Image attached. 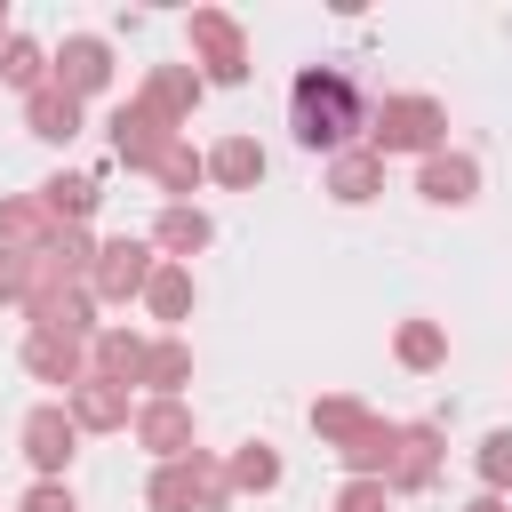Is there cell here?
<instances>
[{"label": "cell", "mask_w": 512, "mask_h": 512, "mask_svg": "<svg viewBox=\"0 0 512 512\" xmlns=\"http://www.w3.org/2000/svg\"><path fill=\"white\" fill-rule=\"evenodd\" d=\"M96 200H104V192H96V176H48V184H40V208H48L56 224H88V216H96Z\"/></svg>", "instance_id": "cell-26"}, {"label": "cell", "mask_w": 512, "mask_h": 512, "mask_svg": "<svg viewBox=\"0 0 512 512\" xmlns=\"http://www.w3.org/2000/svg\"><path fill=\"white\" fill-rule=\"evenodd\" d=\"M144 504H152V512H224V504H232V480H224V464H216L208 448H192L184 464H160V472H152Z\"/></svg>", "instance_id": "cell-3"}, {"label": "cell", "mask_w": 512, "mask_h": 512, "mask_svg": "<svg viewBox=\"0 0 512 512\" xmlns=\"http://www.w3.org/2000/svg\"><path fill=\"white\" fill-rule=\"evenodd\" d=\"M392 352H400V368H440L448 360V328L440 320H400V336H392Z\"/></svg>", "instance_id": "cell-28"}, {"label": "cell", "mask_w": 512, "mask_h": 512, "mask_svg": "<svg viewBox=\"0 0 512 512\" xmlns=\"http://www.w3.org/2000/svg\"><path fill=\"white\" fill-rule=\"evenodd\" d=\"M152 176H160V192H168V200H192V184H208V152H192V144L176 136V144H168V160H160Z\"/></svg>", "instance_id": "cell-29"}, {"label": "cell", "mask_w": 512, "mask_h": 512, "mask_svg": "<svg viewBox=\"0 0 512 512\" xmlns=\"http://www.w3.org/2000/svg\"><path fill=\"white\" fill-rule=\"evenodd\" d=\"M144 384H152V400H184V384H192V344H184V336H160L152 360H144Z\"/></svg>", "instance_id": "cell-25"}, {"label": "cell", "mask_w": 512, "mask_h": 512, "mask_svg": "<svg viewBox=\"0 0 512 512\" xmlns=\"http://www.w3.org/2000/svg\"><path fill=\"white\" fill-rule=\"evenodd\" d=\"M168 144H176V128H168L152 104H136V96H128V104L112 112V160H128V168H160V160H168Z\"/></svg>", "instance_id": "cell-7"}, {"label": "cell", "mask_w": 512, "mask_h": 512, "mask_svg": "<svg viewBox=\"0 0 512 512\" xmlns=\"http://www.w3.org/2000/svg\"><path fill=\"white\" fill-rule=\"evenodd\" d=\"M24 128H32L40 144H72V136H80V96H64L56 80L32 88V96H24Z\"/></svg>", "instance_id": "cell-18"}, {"label": "cell", "mask_w": 512, "mask_h": 512, "mask_svg": "<svg viewBox=\"0 0 512 512\" xmlns=\"http://www.w3.org/2000/svg\"><path fill=\"white\" fill-rule=\"evenodd\" d=\"M128 432H136V448H152L160 464H184V456H192V408H184V400H144Z\"/></svg>", "instance_id": "cell-11"}, {"label": "cell", "mask_w": 512, "mask_h": 512, "mask_svg": "<svg viewBox=\"0 0 512 512\" xmlns=\"http://www.w3.org/2000/svg\"><path fill=\"white\" fill-rule=\"evenodd\" d=\"M200 88H208V80H200L192 64H160V72L136 88V104H152L168 128H184V120H192V104H200Z\"/></svg>", "instance_id": "cell-16"}, {"label": "cell", "mask_w": 512, "mask_h": 512, "mask_svg": "<svg viewBox=\"0 0 512 512\" xmlns=\"http://www.w3.org/2000/svg\"><path fill=\"white\" fill-rule=\"evenodd\" d=\"M144 312H152L160 328H176V320L192 312V264H168V256H160V272H152V288H144Z\"/></svg>", "instance_id": "cell-24"}, {"label": "cell", "mask_w": 512, "mask_h": 512, "mask_svg": "<svg viewBox=\"0 0 512 512\" xmlns=\"http://www.w3.org/2000/svg\"><path fill=\"white\" fill-rule=\"evenodd\" d=\"M72 456H80V424H72V408H64V400H40V408L24 416V464H32L40 480H64Z\"/></svg>", "instance_id": "cell-6"}, {"label": "cell", "mask_w": 512, "mask_h": 512, "mask_svg": "<svg viewBox=\"0 0 512 512\" xmlns=\"http://www.w3.org/2000/svg\"><path fill=\"white\" fill-rule=\"evenodd\" d=\"M144 360H152V344L136 328H96L88 336V368L112 376V384H144Z\"/></svg>", "instance_id": "cell-17"}, {"label": "cell", "mask_w": 512, "mask_h": 512, "mask_svg": "<svg viewBox=\"0 0 512 512\" xmlns=\"http://www.w3.org/2000/svg\"><path fill=\"white\" fill-rule=\"evenodd\" d=\"M64 96H96V88H112V48L96 40V32H64V48H56V72H48Z\"/></svg>", "instance_id": "cell-10"}, {"label": "cell", "mask_w": 512, "mask_h": 512, "mask_svg": "<svg viewBox=\"0 0 512 512\" xmlns=\"http://www.w3.org/2000/svg\"><path fill=\"white\" fill-rule=\"evenodd\" d=\"M16 512H80V496H72V480H32Z\"/></svg>", "instance_id": "cell-32"}, {"label": "cell", "mask_w": 512, "mask_h": 512, "mask_svg": "<svg viewBox=\"0 0 512 512\" xmlns=\"http://www.w3.org/2000/svg\"><path fill=\"white\" fill-rule=\"evenodd\" d=\"M392 448H400V424H384V416H376L352 448H336V464H344L352 480H384V472H392Z\"/></svg>", "instance_id": "cell-23"}, {"label": "cell", "mask_w": 512, "mask_h": 512, "mask_svg": "<svg viewBox=\"0 0 512 512\" xmlns=\"http://www.w3.org/2000/svg\"><path fill=\"white\" fill-rule=\"evenodd\" d=\"M224 480H232V496H272L280 488V448L272 440H240L232 464H224Z\"/></svg>", "instance_id": "cell-21"}, {"label": "cell", "mask_w": 512, "mask_h": 512, "mask_svg": "<svg viewBox=\"0 0 512 512\" xmlns=\"http://www.w3.org/2000/svg\"><path fill=\"white\" fill-rule=\"evenodd\" d=\"M56 216L40 208V192H16V200H0V248H16V256H48L56 248Z\"/></svg>", "instance_id": "cell-15"}, {"label": "cell", "mask_w": 512, "mask_h": 512, "mask_svg": "<svg viewBox=\"0 0 512 512\" xmlns=\"http://www.w3.org/2000/svg\"><path fill=\"white\" fill-rule=\"evenodd\" d=\"M64 408H72V424H80V432H128V424H136L128 384H112V376H96V368L64 392Z\"/></svg>", "instance_id": "cell-8"}, {"label": "cell", "mask_w": 512, "mask_h": 512, "mask_svg": "<svg viewBox=\"0 0 512 512\" xmlns=\"http://www.w3.org/2000/svg\"><path fill=\"white\" fill-rule=\"evenodd\" d=\"M416 192L432 208H464L480 192V160L472 152H432V160H416Z\"/></svg>", "instance_id": "cell-13"}, {"label": "cell", "mask_w": 512, "mask_h": 512, "mask_svg": "<svg viewBox=\"0 0 512 512\" xmlns=\"http://www.w3.org/2000/svg\"><path fill=\"white\" fill-rule=\"evenodd\" d=\"M288 128H296V144L304 152H352V136L368 128V104H360V88L336 72V64H304L296 72V88H288Z\"/></svg>", "instance_id": "cell-1"}, {"label": "cell", "mask_w": 512, "mask_h": 512, "mask_svg": "<svg viewBox=\"0 0 512 512\" xmlns=\"http://www.w3.org/2000/svg\"><path fill=\"white\" fill-rule=\"evenodd\" d=\"M368 424H376V408H368V400H352V392L312 400V432H320V448H352Z\"/></svg>", "instance_id": "cell-20"}, {"label": "cell", "mask_w": 512, "mask_h": 512, "mask_svg": "<svg viewBox=\"0 0 512 512\" xmlns=\"http://www.w3.org/2000/svg\"><path fill=\"white\" fill-rule=\"evenodd\" d=\"M368 152L376 160H392V152H416V160L448 152V104L440 96H384L376 120H368Z\"/></svg>", "instance_id": "cell-2"}, {"label": "cell", "mask_w": 512, "mask_h": 512, "mask_svg": "<svg viewBox=\"0 0 512 512\" xmlns=\"http://www.w3.org/2000/svg\"><path fill=\"white\" fill-rule=\"evenodd\" d=\"M464 512H512V504H504V496H488V488H480V496H472V504H464Z\"/></svg>", "instance_id": "cell-34"}, {"label": "cell", "mask_w": 512, "mask_h": 512, "mask_svg": "<svg viewBox=\"0 0 512 512\" xmlns=\"http://www.w3.org/2000/svg\"><path fill=\"white\" fill-rule=\"evenodd\" d=\"M208 240H216V224H208V208H192V200H168V208L152 216V248H160L168 264H192Z\"/></svg>", "instance_id": "cell-14"}, {"label": "cell", "mask_w": 512, "mask_h": 512, "mask_svg": "<svg viewBox=\"0 0 512 512\" xmlns=\"http://www.w3.org/2000/svg\"><path fill=\"white\" fill-rule=\"evenodd\" d=\"M208 176L232 184V192H248V184L264 176V144H256V136H216V144H208Z\"/></svg>", "instance_id": "cell-22"}, {"label": "cell", "mask_w": 512, "mask_h": 512, "mask_svg": "<svg viewBox=\"0 0 512 512\" xmlns=\"http://www.w3.org/2000/svg\"><path fill=\"white\" fill-rule=\"evenodd\" d=\"M152 272H160V248L120 232V240H104V248H96L88 296H96V304H128V296H144V288H152Z\"/></svg>", "instance_id": "cell-5"}, {"label": "cell", "mask_w": 512, "mask_h": 512, "mask_svg": "<svg viewBox=\"0 0 512 512\" xmlns=\"http://www.w3.org/2000/svg\"><path fill=\"white\" fill-rule=\"evenodd\" d=\"M376 192H384V160H376L368 144H352V152H336V160H328V200L360 208V200H376Z\"/></svg>", "instance_id": "cell-19"}, {"label": "cell", "mask_w": 512, "mask_h": 512, "mask_svg": "<svg viewBox=\"0 0 512 512\" xmlns=\"http://www.w3.org/2000/svg\"><path fill=\"white\" fill-rule=\"evenodd\" d=\"M440 424H400V448H392V472H384V488L392 496H424L432 480H440Z\"/></svg>", "instance_id": "cell-9"}, {"label": "cell", "mask_w": 512, "mask_h": 512, "mask_svg": "<svg viewBox=\"0 0 512 512\" xmlns=\"http://www.w3.org/2000/svg\"><path fill=\"white\" fill-rule=\"evenodd\" d=\"M48 72H56V56H48L40 40H24V32H8V48H0V80L32 96V88H48Z\"/></svg>", "instance_id": "cell-27"}, {"label": "cell", "mask_w": 512, "mask_h": 512, "mask_svg": "<svg viewBox=\"0 0 512 512\" xmlns=\"http://www.w3.org/2000/svg\"><path fill=\"white\" fill-rule=\"evenodd\" d=\"M24 368L40 376V384H80L88 376V344L80 336H56V328H24Z\"/></svg>", "instance_id": "cell-12"}, {"label": "cell", "mask_w": 512, "mask_h": 512, "mask_svg": "<svg viewBox=\"0 0 512 512\" xmlns=\"http://www.w3.org/2000/svg\"><path fill=\"white\" fill-rule=\"evenodd\" d=\"M24 296H32V256L0 248V304H24Z\"/></svg>", "instance_id": "cell-33"}, {"label": "cell", "mask_w": 512, "mask_h": 512, "mask_svg": "<svg viewBox=\"0 0 512 512\" xmlns=\"http://www.w3.org/2000/svg\"><path fill=\"white\" fill-rule=\"evenodd\" d=\"M192 64H200V80L208 88H240L248 80V32L224 16V8H192Z\"/></svg>", "instance_id": "cell-4"}, {"label": "cell", "mask_w": 512, "mask_h": 512, "mask_svg": "<svg viewBox=\"0 0 512 512\" xmlns=\"http://www.w3.org/2000/svg\"><path fill=\"white\" fill-rule=\"evenodd\" d=\"M336 512H392V488L384 480H344L336 488Z\"/></svg>", "instance_id": "cell-31"}, {"label": "cell", "mask_w": 512, "mask_h": 512, "mask_svg": "<svg viewBox=\"0 0 512 512\" xmlns=\"http://www.w3.org/2000/svg\"><path fill=\"white\" fill-rule=\"evenodd\" d=\"M472 472H480V488H488V496H504V488H512V432H504V424L472 448Z\"/></svg>", "instance_id": "cell-30"}]
</instances>
